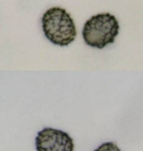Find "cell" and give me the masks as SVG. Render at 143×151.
<instances>
[{"instance_id": "6da1fadb", "label": "cell", "mask_w": 143, "mask_h": 151, "mask_svg": "<svg viewBox=\"0 0 143 151\" xmlns=\"http://www.w3.org/2000/svg\"><path fill=\"white\" fill-rule=\"evenodd\" d=\"M41 24L45 37L55 45L66 47L76 38V27L73 19L61 7L48 9L42 16Z\"/></svg>"}, {"instance_id": "7a4b0ae2", "label": "cell", "mask_w": 143, "mask_h": 151, "mask_svg": "<svg viewBox=\"0 0 143 151\" xmlns=\"http://www.w3.org/2000/svg\"><path fill=\"white\" fill-rule=\"evenodd\" d=\"M119 29V22L114 15L99 13L91 16L84 24L83 38L89 47L102 50L114 42Z\"/></svg>"}, {"instance_id": "3957f363", "label": "cell", "mask_w": 143, "mask_h": 151, "mask_svg": "<svg viewBox=\"0 0 143 151\" xmlns=\"http://www.w3.org/2000/svg\"><path fill=\"white\" fill-rule=\"evenodd\" d=\"M74 148L72 137L60 130L44 128L35 137L37 151H74Z\"/></svg>"}, {"instance_id": "277c9868", "label": "cell", "mask_w": 143, "mask_h": 151, "mask_svg": "<svg viewBox=\"0 0 143 151\" xmlns=\"http://www.w3.org/2000/svg\"><path fill=\"white\" fill-rule=\"evenodd\" d=\"M94 151H121L116 144L111 142H105L99 146Z\"/></svg>"}]
</instances>
